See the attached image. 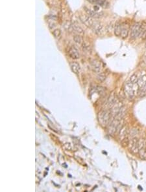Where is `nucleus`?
I'll return each instance as SVG.
<instances>
[{"label":"nucleus","mask_w":146,"mask_h":192,"mask_svg":"<svg viewBox=\"0 0 146 192\" xmlns=\"http://www.w3.org/2000/svg\"><path fill=\"white\" fill-rule=\"evenodd\" d=\"M140 90V87L138 84H133L130 82L125 83L124 87V92L127 97L129 100H132L133 98L138 95Z\"/></svg>","instance_id":"1"},{"label":"nucleus","mask_w":146,"mask_h":192,"mask_svg":"<svg viewBox=\"0 0 146 192\" xmlns=\"http://www.w3.org/2000/svg\"><path fill=\"white\" fill-rule=\"evenodd\" d=\"M97 117L99 124L103 127L108 126L112 118V115L110 110L105 109L101 111L99 113V114H98Z\"/></svg>","instance_id":"2"},{"label":"nucleus","mask_w":146,"mask_h":192,"mask_svg":"<svg viewBox=\"0 0 146 192\" xmlns=\"http://www.w3.org/2000/svg\"><path fill=\"white\" fill-rule=\"evenodd\" d=\"M141 28H142V23L137 22L132 25V26L130 31V39L135 40L140 36L141 32Z\"/></svg>","instance_id":"3"},{"label":"nucleus","mask_w":146,"mask_h":192,"mask_svg":"<svg viewBox=\"0 0 146 192\" xmlns=\"http://www.w3.org/2000/svg\"><path fill=\"white\" fill-rule=\"evenodd\" d=\"M122 120L112 118L111 120H110V124H109V126H108V131H109V133L110 135H113L117 133L118 128V126H119Z\"/></svg>","instance_id":"4"},{"label":"nucleus","mask_w":146,"mask_h":192,"mask_svg":"<svg viewBox=\"0 0 146 192\" xmlns=\"http://www.w3.org/2000/svg\"><path fill=\"white\" fill-rule=\"evenodd\" d=\"M79 19L83 24L87 27L91 28L92 26L94 24V21L92 17H90L89 15H84L81 14L79 16Z\"/></svg>","instance_id":"5"},{"label":"nucleus","mask_w":146,"mask_h":192,"mask_svg":"<svg viewBox=\"0 0 146 192\" xmlns=\"http://www.w3.org/2000/svg\"><path fill=\"white\" fill-rule=\"evenodd\" d=\"M129 147L130 151L133 153H138L139 152V146H138V138L137 137L131 138L130 140Z\"/></svg>","instance_id":"6"},{"label":"nucleus","mask_w":146,"mask_h":192,"mask_svg":"<svg viewBox=\"0 0 146 192\" xmlns=\"http://www.w3.org/2000/svg\"><path fill=\"white\" fill-rule=\"evenodd\" d=\"M91 29L94 33L96 34L97 35L101 36L102 35L103 32H104V28H103V25L99 22L94 21V24L91 27Z\"/></svg>","instance_id":"7"},{"label":"nucleus","mask_w":146,"mask_h":192,"mask_svg":"<svg viewBox=\"0 0 146 192\" xmlns=\"http://www.w3.org/2000/svg\"><path fill=\"white\" fill-rule=\"evenodd\" d=\"M90 67H91V69L93 71L96 73H100L102 67L101 62L97 60H92L90 62Z\"/></svg>","instance_id":"8"},{"label":"nucleus","mask_w":146,"mask_h":192,"mask_svg":"<svg viewBox=\"0 0 146 192\" xmlns=\"http://www.w3.org/2000/svg\"><path fill=\"white\" fill-rule=\"evenodd\" d=\"M118 101V100L116 98L115 96H110V97L108 98L106 102L105 103V106L106 107L107 109H111L114 105Z\"/></svg>","instance_id":"9"},{"label":"nucleus","mask_w":146,"mask_h":192,"mask_svg":"<svg viewBox=\"0 0 146 192\" xmlns=\"http://www.w3.org/2000/svg\"><path fill=\"white\" fill-rule=\"evenodd\" d=\"M68 54L71 58L74 60L79 59L80 56L79 50H78L77 48H75V47H72L70 48Z\"/></svg>","instance_id":"10"},{"label":"nucleus","mask_w":146,"mask_h":192,"mask_svg":"<svg viewBox=\"0 0 146 192\" xmlns=\"http://www.w3.org/2000/svg\"><path fill=\"white\" fill-rule=\"evenodd\" d=\"M129 25L126 23H122V32H121V37L122 38L125 39L128 36L129 32Z\"/></svg>","instance_id":"11"},{"label":"nucleus","mask_w":146,"mask_h":192,"mask_svg":"<svg viewBox=\"0 0 146 192\" xmlns=\"http://www.w3.org/2000/svg\"><path fill=\"white\" fill-rule=\"evenodd\" d=\"M84 11L87 12V14L92 17H95V18H99V17H101L102 14L100 12H97L95 11H93V10L90 9L87 7H84Z\"/></svg>","instance_id":"12"},{"label":"nucleus","mask_w":146,"mask_h":192,"mask_svg":"<svg viewBox=\"0 0 146 192\" xmlns=\"http://www.w3.org/2000/svg\"><path fill=\"white\" fill-rule=\"evenodd\" d=\"M72 27L74 32H75L77 34L79 35H83L84 34V30L80 26L77 22L74 21L72 23Z\"/></svg>","instance_id":"13"},{"label":"nucleus","mask_w":146,"mask_h":192,"mask_svg":"<svg viewBox=\"0 0 146 192\" xmlns=\"http://www.w3.org/2000/svg\"><path fill=\"white\" fill-rule=\"evenodd\" d=\"M118 134H119V136L121 140H122L123 138L126 137V136H128V135H129V130L128 129L127 126L125 125L123 126Z\"/></svg>","instance_id":"14"},{"label":"nucleus","mask_w":146,"mask_h":192,"mask_svg":"<svg viewBox=\"0 0 146 192\" xmlns=\"http://www.w3.org/2000/svg\"><path fill=\"white\" fill-rule=\"evenodd\" d=\"M70 69L72 70L73 73H74L75 74H79L80 71V65L78 64L77 62H72L70 64Z\"/></svg>","instance_id":"15"},{"label":"nucleus","mask_w":146,"mask_h":192,"mask_svg":"<svg viewBox=\"0 0 146 192\" xmlns=\"http://www.w3.org/2000/svg\"><path fill=\"white\" fill-rule=\"evenodd\" d=\"M89 3L95 5L104 7L107 5L106 0H87Z\"/></svg>","instance_id":"16"},{"label":"nucleus","mask_w":146,"mask_h":192,"mask_svg":"<svg viewBox=\"0 0 146 192\" xmlns=\"http://www.w3.org/2000/svg\"><path fill=\"white\" fill-rule=\"evenodd\" d=\"M122 23L120 22H117L115 25L114 27V34L116 36H121V32H122Z\"/></svg>","instance_id":"17"},{"label":"nucleus","mask_w":146,"mask_h":192,"mask_svg":"<svg viewBox=\"0 0 146 192\" xmlns=\"http://www.w3.org/2000/svg\"><path fill=\"white\" fill-rule=\"evenodd\" d=\"M140 37L143 40H146V23L144 21L142 23V28H141Z\"/></svg>","instance_id":"18"},{"label":"nucleus","mask_w":146,"mask_h":192,"mask_svg":"<svg viewBox=\"0 0 146 192\" xmlns=\"http://www.w3.org/2000/svg\"><path fill=\"white\" fill-rule=\"evenodd\" d=\"M137 84L138 85H139L140 88L144 86V85L146 84V75H145L142 76V77L138 78Z\"/></svg>","instance_id":"19"},{"label":"nucleus","mask_w":146,"mask_h":192,"mask_svg":"<svg viewBox=\"0 0 146 192\" xmlns=\"http://www.w3.org/2000/svg\"><path fill=\"white\" fill-rule=\"evenodd\" d=\"M138 135H139V130L137 128H132L129 130V136L131 138L137 137Z\"/></svg>","instance_id":"20"},{"label":"nucleus","mask_w":146,"mask_h":192,"mask_svg":"<svg viewBox=\"0 0 146 192\" xmlns=\"http://www.w3.org/2000/svg\"><path fill=\"white\" fill-rule=\"evenodd\" d=\"M138 154H139L140 157L141 158L146 160V147L140 149L139 150V152H138Z\"/></svg>","instance_id":"21"},{"label":"nucleus","mask_w":146,"mask_h":192,"mask_svg":"<svg viewBox=\"0 0 146 192\" xmlns=\"http://www.w3.org/2000/svg\"><path fill=\"white\" fill-rule=\"evenodd\" d=\"M129 142H130V140L128 136H126L124 138H123L122 140H121V144L123 147H127L129 145Z\"/></svg>","instance_id":"22"},{"label":"nucleus","mask_w":146,"mask_h":192,"mask_svg":"<svg viewBox=\"0 0 146 192\" xmlns=\"http://www.w3.org/2000/svg\"><path fill=\"white\" fill-rule=\"evenodd\" d=\"M74 40L75 43L78 44H83V40L82 38L80 36V35H75L74 36Z\"/></svg>","instance_id":"23"},{"label":"nucleus","mask_w":146,"mask_h":192,"mask_svg":"<svg viewBox=\"0 0 146 192\" xmlns=\"http://www.w3.org/2000/svg\"><path fill=\"white\" fill-rule=\"evenodd\" d=\"M138 77L137 74H133L131 76H130V77L129 78V82L133 83V84H137L138 82Z\"/></svg>","instance_id":"24"},{"label":"nucleus","mask_w":146,"mask_h":192,"mask_svg":"<svg viewBox=\"0 0 146 192\" xmlns=\"http://www.w3.org/2000/svg\"><path fill=\"white\" fill-rule=\"evenodd\" d=\"M106 75L103 73H99L97 75V79L99 81V82H103L105 79H106Z\"/></svg>","instance_id":"25"},{"label":"nucleus","mask_w":146,"mask_h":192,"mask_svg":"<svg viewBox=\"0 0 146 192\" xmlns=\"http://www.w3.org/2000/svg\"><path fill=\"white\" fill-rule=\"evenodd\" d=\"M53 34L54 36L56 38H60V36H61V31H60V30L59 29H55V31L53 32Z\"/></svg>","instance_id":"26"},{"label":"nucleus","mask_w":146,"mask_h":192,"mask_svg":"<svg viewBox=\"0 0 146 192\" xmlns=\"http://www.w3.org/2000/svg\"><path fill=\"white\" fill-rule=\"evenodd\" d=\"M82 47H83V50L84 51H86L87 52H91V49H90V46L87 44H84L83 43L82 44Z\"/></svg>","instance_id":"27"}]
</instances>
